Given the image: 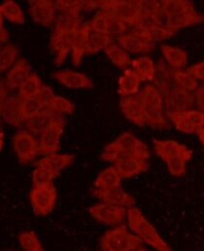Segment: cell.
I'll use <instances>...</instances> for the list:
<instances>
[{"instance_id":"51","label":"cell","mask_w":204,"mask_h":251,"mask_svg":"<svg viewBox=\"0 0 204 251\" xmlns=\"http://www.w3.org/2000/svg\"><path fill=\"white\" fill-rule=\"evenodd\" d=\"M7 89L5 87V85H3L2 83H0V114L2 113L5 101L7 99Z\"/></svg>"},{"instance_id":"21","label":"cell","mask_w":204,"mask_h":251,"mask_svg":"<svg viewBox=\"0 0 204 251\" xmlns=\"http://www.w3.org/2000/svg\"><path fill=\"white\" fill-rule=\"evenodd\" d=\"M114 167L122 178H129L143 172H146L148 169V163L147 160H143L137 157H128L116 162Z\"/></svg>"},{"instance_id":"34","label":"cell","mask_w":204,"mask_h":251,"mask_svg":"<svg viewBox=\"0 0 204 251\" xmlns=\"http://www.w3.org/2000/svg\"><path fill=\"white\" fill-rule=\"evenodd\" d=\"M42 85L40 77L35 73H31L27 79L19 87V95L23 99L35 98Z\"/></svg>"},{"instance_id":"24","label":"cell","mask_w":204,"mask_h":251,"mask_svg":"<svg viewBox=\"0 0 204 251\" xmlns=\"http://www.w3.org/2000/svg\"><path fill=\"white\" fill-rule=\"evenodd\" d=\"M141 81V78L133 69H126L118 80L119 94L122 97L136 95Z\"/></svg>"},{"instance_id":"33","label":"cell","mask_w":204,"mask_h":251,"mask_svg":"<svg viewBox=\"0 0 204 251\" xmlns=\"http://www.w3.org/2000/svg\"><path fill=\"white\" fill-rule=\"evenodd\" d=\"M0 13L3 18L14 24L23 25L25 23L24 13L21 7L15 1L8 0L0 4Z\"/></svg>"},{"instance_id":"37","label":"cell","mask_w":204,"mask_h":251,"mask_svg":"<svg viewBox=\"0 0 204 251\" xmlns=\"http://www.w3.org/2000/svg\"><path fill=\"white\" fill-rule=\"evenodd\" d=\"M170 121L175 125L176 128L183 133H196V128L191 125L183 111L167 113Z\"/></svg>"},{"instance_id":"5","label":"cell","mask_w":204,"mask_h":251,"mask_svg":"<svg viewBox=\"0 0 204 251\" xmlns=\"http://www.w3.org/2000/svg\"><path fill=\"white\" fill-rule=\"evenodd\" d=\"M99 11L120 19L132 28L142 14L138 1H100Z\"/></svg>"},{"instance_id":"32","label":"cell","mask_w":204,"mask_h":251,"mask_svg":"<svg viewBox=\"0 0 204 251\" xmlns=\"http://www.w3.org/2000/svg\"><path fill=\"white\" fill-rule=\"evenodd\" d=\"M136 31H138L143 37H145L147 40H149L152 43H156L165 39H168L170 37H172L173 35H175V31L167 28L164 25H152L148 28L145 29H134Z\"/></svg>"},{"instance_id":"11","label":"cell","mask_w":204,"mask_h":251,"mask_svg":"<svg viewBox=\"0 0 204 251\" xmlns=\"http://www.w3.org/2000/svg\"><path fill=\"white\" fill-rule=\"evenodd\" d=\"M117 40L118 44L128 53L129 52L133 54H147L153 51L155 47L154 43L147 40L134 29L117 37Z\"/></svg>"},{"instance_id":"48","label":"cell","mask_w":204,"mask_h":251,"mask_svg":"<svg viewBox=\"0 0 204 251\" xmlns=\"http://www.w3.org/2000/svg\"><path fill=\"white\" fill-rule=\"evenodd\" d=\"M186 118L189 120L191 125L196 128V130L204 127V112L200 110H187L183 111Z\"/></svg>"},{"instance_id":"6","label":"cell","mask_w":204,"mask_h":251,"mask_svg":"<svg viewBox=\"0 0 204 251\" xmlns=\"http://www.w3.org/2000/svg\"><path fill=\"white\" fill-rule=\"evenodd\" d=\"M57 190L53 182L33 185L29 191V201L33 212L38 216L51 213L56 205Z\"/></svg>"},{"instance_id":"28","label":"cell","mask_w":204,"mask_h":251,"mask_svg":"<svg viewBox=\"0 0 204 251\" xmlns=\"http://www.w3.org/2000/svg\"><path fill=\"white\" fill-rule=\"evenodd\" d=\"M131 69L139 75L142 81H153L156 75V66L154 61L148 56H141L131 60Z\"/></svg>"},{"instance_id":"9","label":"cell","mask_w":204,"mask_h":251,"mask_svg":"<svg viewBox=\"0 0 204 251\" xmlns=\"http://www.w3.org/2000/svg\"><path fill=\"white\" fill-rule=\"evenodd\" d=\"M66 121L61 118L49 129L43 132L38 139V149L40 155H49L56 153L60 147V139L64 130Z\"/></svg>"},{"instance_id":"15","label":"cell","mask_w":204,"mask_h":251,"mask_svg":"<svg viewBox=\"0 0 204 251\" xmlns=\"http://www.w3.org/2000/svg\"><path fill=\"white\" fill-rule=\"evenodd\" d=\"M62 117L51 111L48 108L43 109L33 118L25 122V126L27 131L33 135H41L47 129H49L56 122H58Z\"/></svg>"},{"instance_id":"16","label":"cell","mask_w":204,"mask_h":251,"mask_svg":"<svg viewBox=\"0 0 204 251\" xmlns=\"http://www.w3.org/2000/svg\"><path fill=\"white\" fill-rule=\"evenodd\" d=\"M52 77L68 88H92L93 83L86 75L73 70H62L52 74Z\"/></svg>"},{"instance_id":"56","label":"cell","mask_w":204,"mask_h":251,"mask_svg":"<svg viewBox=\"0 0 204 251\" xmlns=\"http://www.w3.org/2000/svg\"><path fill=\"white\" fill-rule=\"evenodd\" d=\"M135 251H148L146 248H143V247H139V248H137Z\"/></svg>"},{"instance_id":"1","label":"cell","mask_w":204,"mask_h":251,"mask_svg":"<svg viewBox=\"0 0 204 251\" xmlns=\"http://www.w3.org/2000/svg\"><path fill=\"white\" fill-rule=\"evenodd\" d=\"M128 157H137L143 160H148L150 157L147 145L128 131L122 133L107 144L101 153L102 160L114 164Z\"/></svg>"},{"instance_id":"4","label":"cell","mask_w":204,"mask_h":251,"mask_svg":"<svg viewBox=\"0 0 204 251\" xmlns=\"http://www.w3.org/2000/svg\"><path fill=\"white\" fill-rule=\"evenodd\" d=\"M99 244L103 251H135L142 241L125 225H120L104 232Z\"/></svg>"},{"instance_id":"50","label":"cell","mask_w":204,"mask_h":251,"mask_svg":"<svg viewBox=\"0 0 204 251\" xmlns=\"http://www.w3.org/2000/svg\"><path fill=\"white\" fill-rule=\"evenodd\" d=\"M193 96H194V102L196 103L197 108L200 111L204 112V84L198 86L195 89Z\"/></svg>"},{"instance_id":"2","label":"cell","mask_w":204,"mask_h":251,"mask_svg":"<svg viewBox=\"0 0 204 251\" xmlns=\"http://www.w3.org/2000/svg\"><path fill=\"white\" fill-rule=\"evenodd\" d=\"M128 226L131 232L138 236L156 251H172L171 246L162 238L154 226L143 216L141 211L132 206L127 211Z\"/></svg>"},{"instance_id":"47","label":"cell","mask_w":204,"mask_h":251,"mask_svg":"<svg viewBox=\"0 0 204 251\" xmlns=\"http://www.w3.org/2000/svg\"><path fill=\"white\" fill-rule=\"evenodd\" d=\"M54 97H55V94H54L52 88L46 84H43L35 98L40 102V104L44 108H48L50 106V104L52 103Z\"/></svg>"},{"instance_id":"57","label":"cell","mask_w":204,"mask_h":251,"mask_svg":"<svg viewBox=\"0 0 204 251\" xmlns=\"http://www.w3.org/2000/svg\"><path fill=\"white\" fill-rule=\"evenodd\" d=\"M6 251H13V250H6Z\"/></svg>"},{"instance_id":"43","label":"cell","mask_w":204,"mask_h":251,"mask_svg":"<svg viewBox=\"0 0 204 251\" xmlns=\"http://www.w3.org/2000/svg\"><path fill=\"white\" fill-rule=\"evenodd\" d=\"M129 28L130 26L125 22L121 21L120 19L114 16L108 15V35H111L113 37L114 36L119 37L121 35L128 33Z\"/></svg>"},{"instance_id":"45","label":"cell","mask_w":204,"mask_h":251,"mask_svg":"<svg viewBox=\"0 0 204 251\" xmlns=\"http://www.w3.org/2000/svg\"><path fill=\"white\" fill-rule=\"evenodd\" d=\"M91 30L97 33L108 34V15L98 11L89 21Z\"/></svg>"},{"instance_id":"18","label":"cell","mask_w":204,"mask_h":251,"mask_svg":"<svg viewBox=\"0 0 204 251\" xmlns=\"http://www.w3.org/2000/svg\"><path fill=\"white\" fill-rule=\"evenodd\" d=\"M121 110L125 117L138 126H144L145 119L141 101L138 95H130L123 97L120 102Z\"/></svg>"},{"instance_id":"55","label":"cell","mask_w":204,"mask_h":251,"mask_svg":"<svg viewBox=\"0 0 204 251\" xmlns=\"http://www.w3.org/2000/svg\"><path fill=\"white\" fill-rule=\"evenodd\" d=\"M3 16L1 15V13H0V28H2L3 27Z\"/></svg>"},{"instance_id":"49","label":"cell","mask_w":204,"mask_h":251,"mask_svg":"<svg viewBox=\"0 0 204 251\" xmlns=\"http://www.w3.org/2000/svg\"><path fill=\"white\" fill-rule=\"evenodd\" d=\"M186 71L197 80L204 81V61L190 66Z\"/></svg>"},{"instance_id":"41","label":"cell","mask_w":204,"mask_h":251,"mask_svg":"<svg viewBox=\"0 0 204 251\" xmlns=\"http://www.w3.org/2000/svg\"><path fill=\"white\" fill-rule=\"evenodd\" d=\"M45 109L36 98H22V117L24 122L33 118Z\"/></svg>"},{"instance_id":"38","label":"cell","mask_w":204,"mask_h":251,"mask_svg":"<svg viewBox=\"0 0 204 251\" xmlns=\"http://www.w3.org/2000/svg\"><path fill=\"white\" fill-rule=\"evenodd\" d=\"M19 241L25 251H44L42 244L33 230L21 232L19 234Z\"/></svg>"},{"instance_id":"35","label":"cell","mask_w":204,"mask_h":251,"mask_svg":"<svg viewBox=\"0 0 204 251\" xmlns=\"http://www.w3.org/2000/svg\"><path fill=\"white\" fill-rule=\"evenodd\" d=\"M113 39L114 37L111 35L97 33L91 30L87 41L86 54L91 55L99 52L100 50H104L108 45L113 43Z\"/></svg>"},{"instance_id":"52","label":"cell","mask_w":204,"mask_h":251,"mask_svg":"<svg viewBox=\"0 0 204 251\" xmlns=\"http://www.w3.org/2000/svg\"><path fill=\"white\" fill-rule=\"evenodd\" d=\"M8 38H9L8 31L4 27L0 28V44L6 42L8 40Z\"/></svg>"},{"instance_id":"12","label":"cell","mask_w":204,"mask_h":251,"mask_svg":"<svg viewBox=\"0 0 204 251\" xmlns=\"http://www.w3.org/2000/svg\"><path fill=\"white\" fill-rule=\"evenodd\" d=\"M76 32H52L50 36V47L55 54L54 63L57 66H61L68 54L72 51Z\"/></svg>"},{"instance_id":"44","label":"cell","mask_w":204,"mask_h":251,"mask_svg":"<svg viewBox=\"0 0 204 251\" xmlns=\"http://www.w3.org/2000/svg\"><path fill=\"white\" fill-rule=\"evenodd\" d=\"M51 111L57 114H72L75 110V105L73 102L68 100L67 98L59 95H55L52 103L48 107Z\"/></svg>"},{"instance_id":"42","label":"cell","mask_w":204,"mask_h":251,"mask_svg":"<svg viewBox=\"0 0 204 251\" xmlns=\"http://www.w3.org/2000/svg\"><path fill=\"white\" fill-rule=\"evenodd\" d=\"M59 174L51 171L48 168L38 166L32 172V183L33 185H40L47 182H52L54 178H56Z\"/></svg>"},{"instance_id":"14","label":"cell","mask_w":204,"mask_h":251,"mask_svg":"<svg viewBox=\"0 0 204 251\" xmlns=\"http://www.w3.org/2000/svg\"><path fill=\"white\" fill-rule=\"evenodd\" d=\"M92 195L101 202L122 206L125 208H130L135 204L134 197L126 192L123 188H121V186L107 189L94 188L92 190Z\"/></svg>"},{"instance_id":"8","label":"cell","mask_w":204,"mask_h":251,"mask_svg":"<svg viewBox=\"0 0 204 251\" xmlns=\"http://www.w3.org/2000/svg\"><path fill=\"white\" fill-rule=\"evenodd\" d=\"M127 209L122 206H117L105 202H100L92 205L89 208V213L93 219L106 226H118L127 217Z\"/></svg>"},{"instance_id":"7","label":"cell","mask_w":204,"mask_h":251,"mask_svg":"<svg viewBox=\"0 0 204 251\" xmlns=\"http://www.w3.org/2000/svg\"><path fill=\"white\" fill-rule=\"evenodd\" d=\"M13 149L22 165H27L39 154L38 140L26 129H21L12 138Z\"/></svg>"},{"instance_id":"26","label":"cell","mask_w":204,"mask_h":251,"mask_svg":"<svg viewBox=\"0 0 204 251\" xmlns=\"http://www.w3.org/2000/svg\"><path fill=\"white\" fill-rule=\"evenodd\" d=\"M161 52L172 70H180L186 66L187 55L184 50L176 46L163 44L161 45Z\"/></svg>"},{"instance_id":"53","label":"cell","mask_w":204,"mask_h":251,"mask_svg":"<svg viewBox=\"0 0 204 251\" xmlns=\"http://www.w3.org/2000/svg\"><path fill=\"white\" fill-rule=\"evenodd\" d=\"M196 134L198 135V138H199L200 142H201L202 145L204 146V127L198 129V130L196 131Z\"/></svg>"},{"instance_id":"19","label":"cell","mask_w":204,"mask_h":251,"mask_svg":"<svg viewBox=\"0 0 204 251\" xmlns=\"http://www.w3.org/2000/svg\"><path fill=\"white\" fill-rule=\"evenodd\" d=\"M91 31L89 22L82 24L79 28L76 30L75 35V40L72 48V63L75 67H78L82 61L83 56L86 54L87 41L89 33Z\"/></svg>"},{"instance_id":"54","label":"cell","mask_w":204,"mask_h":251,"mask_svg":"<svg viewBox=\"0 0 204 251\" xmlns=\"http://www.w3.org/2000/svg\"><path fill=\"white\" fill-rule=\"evenodd\" d=\"M3 133H2V131L0 130V150L2 149V146H3Z\"/></svg>"},{"instance_id":"40","label":"cell","mask_w":204,"mask_h":251,"mask_svg":"<svg viewBox=\"0 0 204 251\" xmlns=\"http://www.w3.org/2000/svg\"><path fill=\"white\" fill-rule=\"evenodd\" d=\"M192 155H180L174 157L170 160H167L165 163L167 164L168 170L170 174L174 176H181L185 174L186 171V162L191 159Z\"/></svg>"},{"instance_id":"58","label":"cell","mask_w":204,"mask_h":251,"mask_svg":"<svg viewBox=\"0 0 204 251\" xmlns=\"http://www.w3.org/2000/svg\"><path fill=\"white\" fill-rule=\"evenodd\" d=\"M0 50H1V44H0Z\"/></svg>"},{"instance_id":"3","label":"cell","mask_w":204,"mask_h":251,"mask_svg":"<svg viewBox=\"0 0 204 251\" xmlns=\"http://www.w3.org/2000/svg\"><path fill=\"white\" fill-rule=\"evenodd\" d=\"M145 124L153 128L169 127L167 117L164 112V97L154 84L145 85L138 94Z\"/></svg>"},{"instance_id":"10","label":"cell","mask_w":204,"mask_h":251,"mask_svg":"<svg viewBox=\"0 0 204 251\" xmlns=\"http://www.w3.org/2000/svg\"><path fill=\"white\" fill-rule=\"evenodd\" d=\"M167 113L191 110L194 96L191 92L178 86H173L165 96Z\"/></svg>"},{"instance_id":"20","label":"cell","mask_w":204,"mask_h":251,"mask_svg":"<svg viewBox=\"0 0 204 251\" xmlns=\"http://www.w3.org/2000/svg\"><path fill=\"white\" fill-rule=\"evenodd\" d=\"M204 22V16L197 13L195 9L180 13L178 15H175L165 19V26L175 32L178 29L194 25Z\"/></svg>"},{"instance_id":"36","label":"cell","mask_w":204,"mask_h":251,"mask_svg":"<svg viewBox=\"0 0 204 251\" xmlns=\"http://www.w3.org/2000/svg\"><path fill=\"white\" fill-rule=\"evenodd\" d=\"M194 9L193 5L189 1H180V0H169L163 1V14L164 18H169L180 13Z\"/></svg>"},{"instance_id":"30","label":"cell","mask_w":204,"mask_h":251,"mask_svg":"<svg viewBox=\"0 0 204 251\" xmlns=\"http://www.w3.org/2000/svg\"><path fill=\"white\" fill-rule=\"evenodd\" d=\"M110 61L118 68L125 69L131 64L129 54L117 43H111L104 49Z\"/></svg>"},{"instance_id":"22","label":"cell","mask_w":204,"mask_h":251,"mask_svg":"<svg viewBox=\"0 0 204 251\" xmlns=\"http://www.w3.org/2000/svg\"><path fill=\"white\" fill-rule=\"evenodd\" d=\"M1 114L7 124L15 127L20 126L24 123L22 117V98L20 95L13 94L8 96Z\"/></svg>"},{"instance_id":"46","label":"cell","mask_w":204,"mask_h":251,"mask_svg":"<svg viewBox=\"0 0 204 251\" xmlns=\"http://www.w3.org/2000/svg\"><path fill=\"white\" fill-rule=\"evenodd\" d=\"M56 10L61 12L73 13L80 15L81 11L84 10V1H56Z\"/></svg>"},{"instance_id":"13","label":"cell","mask_w":204,"mask_h":251,"mask_svg":"<svg viewBox=\"0 0 204 251\" xmlns=\"http://www.w3.org/2000/svg\"><path fill=\"white\" fill-rule=\"evenodd\" d=\"M28 12L33 22L43 26H51L55 23L57 10L52 1H30Z\"/></svg>"},{"instance_id":"31","label":"cell","mask_w":204,"mask_h":251,"mask_svg":"<svg viewBox=\"0 0 204 251\" xmlns=\"http://www.w3.org/2000/svg\"><path fill=\"white\" fill-rule=\"evenodd\" d=\"M170 75H171L172 81L175 83L176 86L185 89L189 92L195 91V89L198 87L197 79L194 78L189 73H187V71L171 70Z\"/></svg>"},{"instance_id":"23","label":"cell","mask_w":204,"mask_h":251,"mask_svg":"<svg viewBox=\"0 0 204 251\" xmlns=\"http://www.w3.org/2000/svg\"><path fill=\"white\" fill-rule=\"evenodd\" d=\"M30 67L24 58L19 59L12 66L6 76V85L11 89L19 88L30 75Z\"/></svg>"},{"instance_id":"29","label":"cell","mask_w":204,"mask_h":251,"mask_svg":"<svg viewBox=\"0 0 204 251\" xmlns=\"http://www.w3.org/2000/svg\"><path fill=\"white\" fill-rule=\"evenodd\" d=\"M122 177L114 166L104 169L94 180V188L107 189L121 186Z\"/></svg>"},{"instance_id":"17","label":"cell","mask_w":204,"mask_h":251,"mask_svg":"<svg viewBox=\"0 0 204 251\" xmlns=\"http://www.w3.org/2000/svg\"><path fill=\"white\" fill-rule=\"evenodd\" d=\"M153 148L156 155L164 162L180 155H192V151L190 149L173 139H154Z\"/></svg>"},{"instance_id":"27","label":"cell","mask_w":204,"mask_h":251,"mask_svg":"<svg viewBox=\"0 0 204 251\" xmlns=\"http://www.w3.org/2000/svg\"><path fill=\"white\" fill-rule=\"evenodd\" d=\"M81 17L78 14L61 12L56 17L53 31L76 32L81 25Z\"/></svg>"},{"instance_id":"25","label":"cell","mask_w":204,"mask_h":251,"mask_svg":"<svg viewBox=\"0 0 204 251\" xmlns=\"http://www.w3.org/2000/svg\"><path fill=\"white\" fill-rule=\"evenodd\" d=\"M75 156L73 154H59V153H52L49 155L44 156L43 158L39 159L35 166H41L50 169L51 171L60 175L61 171L69 167L74 162Z\"/></svg>"},{"instance_id":"39","label":"cell","mask_w":204,"mask_h":251,"mask_svg":"<svg viewBox=\"0 0 204 251\" xmlns=\"http://www.w3.org/2000/svg\"><path fill=\"white\" fill-rule=\"evenodd\" d=\"M19 50L15 45L8 44L0 50V73L8 70L16 63Z\"/></svg>"}]
</instances>
